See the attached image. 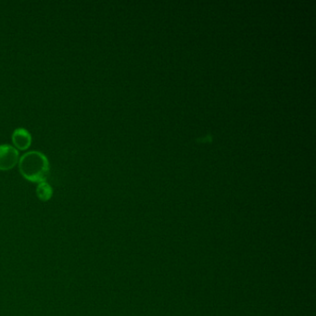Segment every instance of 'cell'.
<instances>
[{
  "mask_svg": "<svg viewBox=\"0 0 316 316\" xmlns=\"http://www.w3.org/2000/svg\"><path fill=\"white\" fill-rule=\"evenodd\" d=\"M12 142L17 149L25 150L32 144V135L25 128H17L12 134Z\"/></svg>",
  "mask_w": 316,
  "mask_h": 316,
  "instance_id": "3957f363",
  "label": "cell"
},
{
  "mask_svg": "<svg viewBox=\"0 0 316 316\" xmlns=\"http://www.w3.org/2000/svg\"><path fill=\"white\" fill-rule=\"evenodd\" d=\"M20 171L31 182H45L49 174V161L43 152L31 150L21 157L19 161Z\"/></svg>",
  "mask_w": 316,
  "mask_h": 316,
  "instance_id": "6da1fadb",
  "label": "cell"
},
{
  "mask_svg": "<svg viewBox=\"0 0 316 316\" xmlns=\"http://www.w3.org/2000/svg\"><path fill=\"white\" fill-rule=\"evenodd\" d=\"M19 160L18 150L9 144L0 145V170H11L16 165Z\"/></svg>",
  "mask_w": 316,
  "mask_h": 316,
  "instance_id": "7a4b0ae2",
  "label": "cell"
},
{
  "mask_svg": "<svg viewBox=\"0 0 316 316\" xmlns=\"http://www.w3.org/2000/svg\"><path fill=\"white\" fill-rule=\"evenodd\" d=\"M37 195H38V198H40L41 200L47 201V200H49V198L52 197L53 189H52L51 186L49 185V183L46 182V181L39 183L38 187H37Z\"/></svg>",
  "mask_w": 316,
  "mask_h": 316,
  "instance_id": "277c9868",
  "label": "cell"
}]
</instances>
